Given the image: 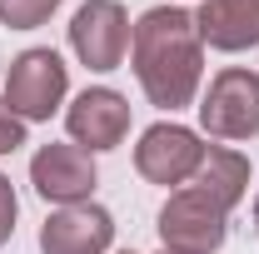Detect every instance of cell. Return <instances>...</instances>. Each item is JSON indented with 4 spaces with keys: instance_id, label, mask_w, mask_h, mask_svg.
<instances>
[{
    "instance_id": "7c38bea8",
    "label": "cell",
    "mask_w": 259,
    "mask_h": 254,
    "mask_svg": "<svg viewBox=\"0 0 259 254\" xmlns=\"http://www.w3.org/2000/svg\"><path fill=\"white\" fill-rule=\"evenodd\" d=\"M60 10V0H0V20L10 30H35Z\"/></svg>"
},
{
    "instance_id": "4fadbf2b",
    "label": "cell",
    "mask_w": 259,
    "mask_h": 254,
    "mask_svg": "<svg viewBox=\"0 0 259 254\" xmlns=\"http://www.w3.org/2000/svg\"><path fill=\"white\" fill-rule=\"evenodd\" d=\"M20 145H25V120L0 100V155H15Z\"/></svg>"
},
{
    "instance_id": "7a4b0ae2",
    "label": "cell",
    "mask_w": 259,
    "mask_h": 254,
    "mask_svg": "<svg viewBox=\"0 0 259 254\" xmlns=\"http://www.w3.org/2000/svg\"><path fill=\"white\" fill-rule=\"evenodd\" d=\"M229 234V215L199 190H180L160 209V239L169 254H214Z\"/></svg>"
},
{
    "instance_id": "2e32d148",
    "label": "cell",
    "mask_w": 259,
    "mask_h": 254,
    "mask_svg": "<svg viewBox=\"0 0 259 254\" xmlns=\"http://www.w3.org/2000/svg\"><path fill=\"white\" fill-rule=\"evenodd\" d=\"M160 254H169V249H160Z\"/></svg>"
},
{
    "instance_id": "9a60e30c",
    "label": "cell",
    "mask_w": 259,
    "mask_h": 254,
    "mask_svg": "<svg viewBox=\"0 0 259 254\" xmlns=\"http://www.w3.org/2000/svg\"><path fill=\"white\" fill-rule=\"evenodd\" d=\"M254 229H259V194H254Z\"/></svg>"
},
{
    "instance_id": "30bf717a",
    "label": "cell",
    "mask_w": 259,
    "mask_h": 254,
    "mask_svg": "<svg viewBox=\"0 0 259 254\" xmlns=\"http://www.w3.org/2000/svg\"><path fill=\"white\" fill-rule=\"evenodd\" d=\"M199 40L214 50H254L259 45V0H204L199 15Z\"/></svg>"
},
{
    "instance_id": "ba28073f",
    "label": "cell",
    "mask_w": 259,
    "mask_h": 254,
    "mask_svg": "<svg viewBox=\"0 0 259 254\" xmlns=\"http://www.w3.org/2000/svg\"><path fill=\"white\" fill-rule=\"evenodd\" d=\"M65 130H70V140L80 145V150H115L120 140L130 135V105L120 90H85V95L75 100L70 110H65Z\"/></svg>"
},
{
    "instance_id": "5b68a950",
    "label": "cell",
    "mask_w": 259,
    "mask_h": 254,
    "mask_svg": "<svg viewBox=\"0 0 259 254\" xmlns=\"http://www.w3.org/2000/svg\"><path fill=\"white\" fill-rule=\"evenodd\" d=\"M70 50L90 70H120L130 50V15L120 0H85L70 20Z\"/></svg>"
},
{
    "instance_id": "8992f818",
    "label": "cell",
    "mask_w": 259,
    "mask_h": 254,
    "mask_svg": "<svg viewBox=\"0 0 259 254\" xmlns=\"http://www.w3.org/2000/svg\"><path fill=\"white\" fill-rule=\"evenodd\" d=\"M30 185L50 204H85L95 190V159L80 145H40L30 159Z\"/></svg>"
},
{
    "instance_id": "6da1fadb",
    "label": "cell",
    "mask_w": 259,
    "mask_h": 254,
    "mask_svg": "<svg viewBox=\"0 0 259 254\" xmlns=\"http://www.w3.org/2000/svg\"><path fill=\"white\" fill-rule=\"evenodd\" d=\"M130 60H135V80L150 95V105L185 110L204 75V40H199L194 15L175 5L145 10L130 35Z\"/></svg>"
},
{
    "instance_id": "3957f363",
    "label": "cell",
    "mask_w": 259,
    "mask_h": 254,
    "mask_svg": "<svg viewBox=\"0 0 259 254\" xmlns=\"http://www.w3.org/2000/svg\"><path fill=\"white\" fill-rule=\"evenodd\" d=\"M65 85H70V70L55 50H25L10 60V75H5V105L20 115V120H50L65 100Z\"/></svg>"
},
{
    "instance_id": "e0dca14e",
    "label": "cell",
    "mask_w": 259,
    "mask_h": 254,
    "mask_svg": "<svg viewBox=\"0 0 259 254\" xmlns=\"http://www.w3.org/2000/svg\"><path fill=\"white\" fill-rule=\"evenodd\" d=\"M125 254H135V249H125Z\"/></svg>"
},
{
    "instance_id": "52a82bcc",
    "label": "cell",
    "mask_w": 259,
    "mask_h": 254,
    "mask_svg": "<svg viewBox=\"0 0 259 254\" xmlns=\"http://www.w3.org/2000/svg\"><path fill=\"white\" fill-rule=\"evenodd\" d=\"M204 159L199 135L185 125H150L135 145V170L150 180V185H185Z\"/></svg>"
},
{
    "instance_id": "8fae6325",
    "label": "cell",
    "mask_w": 259,
    "mask_h": 254,
    "mask_svg": "<svg viewBox=\"0 0 259 254\" xmlns=\"http://www.w3.org/2000/svg\"><path fill=\"white\" fill-rule=\"evenodd\" d=\"M194 190L209 194L220 209H234L244 190H249V159L234 155V150H220V145H204V159H199V170H194Z\"/></svg>"
},
{
    "instance_id": "277c9868",
    "label": "cell",
    "mask_w": 259,
    "mask_h": 254,
    "mask_svg": "<svg viewBox=\"0 0 259 254\" xmlns=\"http://www.w3.org/2000/svg\"><path fill=\"white\" fill-rule=\"evenodd\" d=\"M199 125L214 140H249L259 135V75L254 70H220L199 105Z\"/></svg>"
},
{
    "instance_id": "5bb4252c",
    "label": "cell",
    "mask_w": 259,
    "mask_h": 254,
    "mask_svg": "<svg viewBox=\"0 0 259 254\" xmlns=\"http://www.w3.org/2000/svg\"><path fill=\"white\" fill-rule=\"evenodd\" d=\"M15 209H20V204H15V190H10V180L0 175V244H5L10 229H15Z\"/></svg>"
},
{
    "instance_id": "9c48e42d",
    "label": "cell",
    "mask_w": 259,
    "mask_h": 254,
    "mask_svg": "<svg viewBox=\"0 0 259 254\" xmlns=\"http://www.w3.org/2000/svg\"><path fill=\"white\" fill-rule=\"evenodd\" d=\"M115 239V220L100 204H65L40 224V254H105Z\"/></svg>"
}]
</instances>
